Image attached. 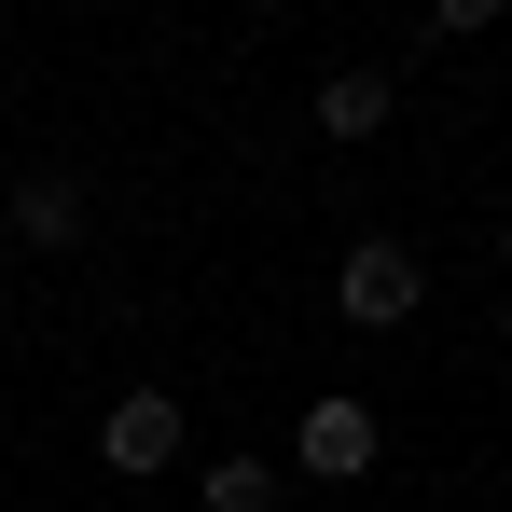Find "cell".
<instances>
[{
	"instance_id": "1",
	"label": "cell",
	"mask_w": 512,
	"mask_h": 512,
	"mask_svg": "<svg viewBox=\"0 0 512 512\" xmlns=\"http://www.w3.org/2000/svg\"><path fill=\"white\" fill-rule=\"evenodd\" d=\"M333 305H346V333H402L429 305V263L402 250V236H360V250L333 263Z\"/></svg>"
},
{
	"instance_id": "2",
	"label": "cell",
	"mask_w": 512,
	"mask_h": 512,
	"mask_svg": "<svg viewBox=\"0 0 512 512\" xmlns=\"http://www.w3.org/2000/svg\"><path fill=\"white\" fill-rule=\"evenodd\" d=\"M97 457H111L125 485H153V471H180V402H167V388H125V402L97 416Z\"/></svg>"
},
{
	"instance_id": "3",
	"label": "cell",
	"mask_w": 512,
	"mask_h": 512,
	"mask_svg": "<svg viewBox=\"0 0 512 512\" xmlns=\"http://www.w3.org/2000/svg\"><path fill=\"white\" fill-rule=\"evenodd\" d=\"M291 471L360 485V471H374V402H305V429H291Z\"/></svg>"
},
{
	"instance_id": "4",
	"label": "cell",
	"mask_w": 512,
	"mask_h": 512,
	"mask_svg": "<svg viewBox=\"0 0 512 512\" xmlns=\"http://www.w3.org/2000/svg\"><path fill=\"white\" fill-rule=\"evenodd\" d=\"M388 111H402V84H388V70H333V84H319V139H374Z\"/></svg>"
},
{
	"instance_id": "5",
	"label": "cell",
	"mask_w": 512,
	"mask_h": 512,
	"mask_svg": "<svg viewBox=\"0 0 512 512\" xmlns=\"http://www.w3.org/2000/svg\"><path fill=\"white\" fill-rule=\"evenodd\" d=\"M14 236H28V250H84V194H70V180H28V194H14Z\"/></svg>"
},
{
	"instance_id": "6",
	"label": "cell",
	"mask_w": 512,
	"mask_h": 512,
	"mask_svg": "<svg viewBox=\"0 0 512 512\" xmlns=\"http://www.w3.org/2000/svg\"><path fill=\"white\" fill-rule=\"evenodd\" d=\"M208 512H277V471L263 457H208Z\"/></svg>"
},
{
	"instance_id": "7",
	"label": "cell",
	"mask_w": 512,
	"mask_h": 512,
	"mask_svg": "<svg viewBox=\"0 0 512 512\" xmlns=\"http://www.w3.org/2000/svg\"><path fill=\"white\" fill-rule=\"evenodd\" d=\"M0 319H14V277H0Z\"/></svg>"
},
{
	"instance_id": "8",
	"label": "cell",
	"mask_w": 512,
	"mask_h": 512,
	"mask_svg": "<svg viewBox=\"0 0 512 512\" xmlns=\"http://www.w3.org/2000/svg\"><path fill=\"white\" fill-rule=\"evenodd\" d=\"M499 250H512V222H499Z\"/></svg>"
}]
</instances>
